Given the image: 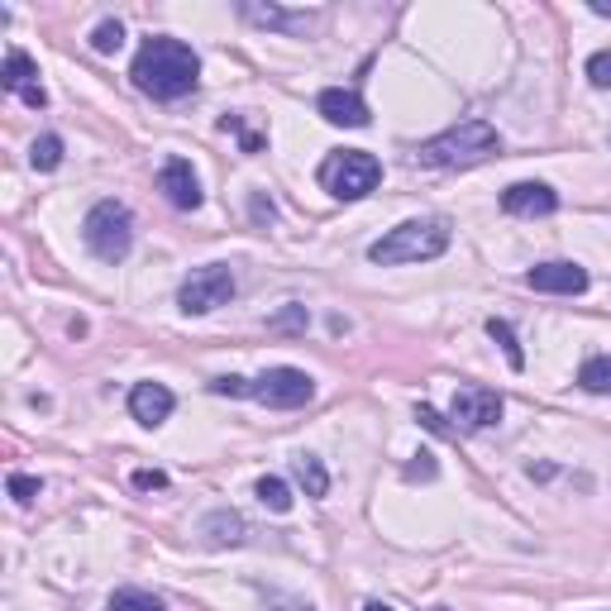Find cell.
<instances>
[{"instance_id":"obj_1","label":"cell","mask_w":611,"mask_h":611,"mask_svg":"<svg viewBox=\"0 0 611 611\" xmlns=\"http://www.w3.org/2000/svg\"><path fill=\"white\" fill-rule=\"evenodd\" d=\"M129 77H134V86L144 91V96H153V101H177V96H187V91H197V82H201V58L191 54V44H181V38L153 34V38H144V48H139V58H134V68H129Z\"/></svg>"},{"instance_id":"obj_2","label":"cell","mask_w":611,"mask_h":611,"mask_svg":"<svg viewBox=\"0 0 611 611\" xmlns=\"http://www.w3.org/2000/svg\"><path fill=\"white\" fill-rule=\"evenodd\" d=\"M492 153H502V134L492 129L487 120H459L445 134L425 139L421 149H415V158L425 167H478L487 163Z\"/></svg>"},{"instance_id":"obj_3","label":"cell","mask_w":611,"mask_h":611,"mask_svg":"<svg viewBox=\"0 0 611 611\" xmlns=\"http://www.w3.org/2000/svg\"><path fill=\"white\" fill-rule=\"evenodd\" d=\"M445 249H449V225L431 215V220H407V225L387 230L368 249V258L392 268V263H431V258H439Z\"/></svg>"},{"instance_id":"obj_4","label":"cell","mask_w":611,"mask_h":611,"mask_svg":"<svg viewBox=\"0 0 611 611\" xmlns=\"http://www.w3.org/2000/svg\"><path fill=\"white\" fill-rule=\"evenodd\" d=\"M383 181V163L363 149H344V153H330L320 163V187L330 191L334 201H363L373 187Z\"/></svg>"},{"instance_id":"obj_5","label":"cell","mask_w":611,"mask_h":611,"mask_svg":"<svg viewBox=\"0 0 611 611\" xmlns=\"http://www.w3.org/2000/svg\"><path fill=\"white\" fill-rule=\"evenodd\" d=\"M82 239L101 263H120L129 254V244H134V215L120 201H96L82 220Z\"/></svg>"},{"instance_id":"obj_6","label":"cell","mask_w":611,"mask_h":611,"mask_svg":"<svg viewBox=\"0 0 611 611\" xmlns=\"http://www.w3.org/2000/svg\"><path fill=\"white\" fill-rule=\"evenodd\" d=\"M234 296V272L230 263H205V268H191L187 282H181L177 292V306L187 310V316H205V310L225 306Z\"/></svg>"},{"instance_id":"obj_7","label":"cell","mask_w":611,"mask_h":611,"mask_svg":"<svg viewBox=\"0 0 611 611\" xmlns=\"http://www.w3.org/2000/svg\"><path fill=\"white\" fill-rule=\"evenodd\" d=\"M249 397L263 401V407H272V411H296L316 397V383H310L302 368H272V373H263V378L249 383Z\"/></svg>"},{"instance_id":"obj_8","label":"cell","mask_w":611,"mask_h":611,"mask_svg":"<svg viewBox=\"0 0 611 611\" xmlns=\"http://www.w3.org/2000/svg\"><path fill=\"white\" fill-rule=\"evenodd\" d=\"M502 411H506V401H502V392H492V387L468 383L454 392V421H459L463 431H487V425L502 421Z\"/></svg>"},{"instance_id":"obj_9","label":"cell","mask_w":611,"mask_h":611,"mask_svg":"<svg viewBox=\"0 0 611 611\" xmlns=\"http://www.w3.org/2000/svg\"><path fill=\"white\" fill-rule=\"evenodd\" d=\"M0 86H5L10 96H20L30 110H44L48 106V91H44V82H38V68H34V58L24 54V48H10V54H5Z\"/></svg>"},{"instance_id":"obj_10","label":"cell","mask_w":611,"mask_h":611,"mask_svg":"<svg viewBox=\"0 0 611 611\" xmlns=\"http://www.w3.org/2000/svg\"><path fill=\"white\" fill-rule=\"evenodd\" d=\"M239 15L249 24H263V30H278V34H310L325 24L320 10H282V5H258V0H244Z\"/></svg>"},{"instance_id":"obj_11","label":"cell","mask_w":611,"mask_h":611,"mask_svg":"<svg viewBox=\"0 0 611 611\" xmlns=\"http://www.w3.org/2000/svg\"><path fill=\"white\" fill-rule=\"evenodd\" d=\"M158 191L177 205V211H197V205H201V177L191 173V163H187V158H167V163H163Z\"/></svg>"},{"instance_id":"obj_12","label":"cell","mask_w":611,"mask_h":611,"mask_svg":"<svg viewBox=\"0 0 611 611\" xmlns=\"http://www.w3.org/2000/svg\"><path fill=\"white\" fill-rule=\"evenodd\" d=\"M526 282L536 292H554V296H578V292H588V268H578V263H540V268H530L526 272Z\"/></svg>"},{"instance_id":"obj_13","label":"cell","mask_w":611,"mask_h":611,"mask_svg":"<svg viewBox=\"0 0 611 611\" xmlns=\"http://www.w3.org/2000/svg\"><path fill=\"white\" fill-rule=\"evenodd\" d=\"M316 110L330 125H344V129H363V125H368V106H363V96H359V91H349V86H325L320 101H316Z\"/></svg>"},{"instance_id":"obj_14","label":"cell","mask_w":611,"mask_h":611,"mask_svg":"<svg viewBox=\"0 0 611 611\" xmlns=\"http://www.w3.org/2000/svg\"><path fill=\"white\" fill-rule=\"evenodd\" d=\"M502 211L506 215H554L559 197H554V187H544V181H516V187L502 191Z\"/></svg>"},{"instance_id":"obj_15","label":"cell","mask_w":611,"mask_h":611,"mask_svg":"<svg viewBox=\"0 0 611 611\" xmlns=\"http://www.w3.org/2000/svg\"><path fill=\"white\" fill-rule=\"evenodd\" d=\"M173 407H177V397L167 392L163 383H139L134 392H129V415H134L139 425H149V431H158L167 415H173Z\"/></svg>"},{"instance_id":"obj_16","label":"cell","mask_w":611,"mask_h":611,"mask_svg":"<svg viewBox=\"0 0 611 611\" xmlns=\"http://www.w3.org/2000/svg\"><path fill=\"white\" fill-rule=\"evenodd\" d=\"M201 536H205V544L225 550V544H239L244 540V521L234 512H211V516H205V526H201Z\"/></svg>"},{"instance_id":"obj_17","label":"cell","mask_w":611,"mask_h":611,"mask_svg":"<svg viewBox=\"0 0 611 611\" xmlns=\"http://www.w3.org/2000/svg\"><path fill=\"white\" fill-rule=\"evenodd\" d=\"M296 483L306 487V497H325V492H330V473H325V463L316 454H302V459H296Z\"/></svg>"},{"instance_id":"obj_18","label":"cell","mask_w":611,"mask_h":611,"mask_svg":"<svg viewBox=\"0 0 611 611\" xmlns=\"http://www.w3.org/2000/svg\"><path fill=\"white\" fill-rule=\"evenodd\" d=\"M578 387H583V392H597V397H611V359L597 354V359L583 363V368H578Z\"/></svg>"},{"instance_id":"obj_19","label":"cell","mask_w":611,"mask_h":611,"mask_svg":"<svg viewBox=\"0 0 611 611\" xmlns=\"http://www.w3.org/2000/svg\"><path fill=\"white\" fill-rule=\"evenodd\" d=\"M258 502H263L268 512L287 516L292 512V487L282 483V478H258Z\"/></svg>"},{"instance_id":"obj_20","label":"cell","mask_w":611,"mask_h":611,"mask_svg":"<svg viewBox=\"0 0 611 611\" xmlns=\"http://www.w3.org/2000/svg\"><path fill=\"white\" fill-rule=\"evenodd\" d=\"M110 611H167L153 592H139V588H120L110 597Z\"/></svg>"},{"instance_id":"obj_21","label":"cell","mask_w":611,"mask_h":611,"mask_svg":"<svg viewBox=\"0 0 611 611\" xmlns=\"http://www.w3.org/2000/svg\"><path fill=\"white\" fill-rule=\"evenodd\" d=\"M120 44H125L120 20H101L96 30H91V48H96V54H120Z\"/></svg>"},{"instance_id":"obj_22","label":"cell","mask_w":611,"mask_h":611,"mask_svg":"<svg viewBox=\"0 0 611 611\" xmlns=\"http://www.w3.org/2000/svg\"><path fill=\"white\" fill-rule=\"evenodd\" d=\"M487 334H492V340H497V344L506 349V359H512V368H516V373H521V368H526V354H521V344H516V334H512V325H506V320H497V316H492V320H487Z\"/></svg>"},{"instance_id":"obj_23","label":"cell","mask_w":611,"mask_h":611,"mask_svg":"<svg viewBox=\"0 0 611 611\" xmlns=\"http://www.w3.org/2000/svg\"><path fill=\"white\" fill-rule=\"evenodd\" d=\"M30 163L38 167V173H54V167L62 163V139L58 134H44L38 144L30 149Z\"/></svg>"},{"instance_id":"obj_24","label":"cell","mask_w":611,"mask_h":611,"mask_svg":"<svg viewBox=\"0 0 611 611\" xmlns=\"http://www.w3.org/2000/svg\"><path fill=\"white\" fill-rule=\"evenodd\" d=\"M10 497H15L20 506H30V502L38 497V478H30V473H10Z\"/></svg>"},{"instance_id":"obj_25","label":"cell","mask_w":611,"mask_h":611,"mask_svg":"<svg viewBox=\"0 0 611 611\" xmlns=\"http://www.w3.org/2000/svg\"><path fill=\"white\" fill-rule=\"evenodd\" d=\"M588 82L592 86H611V54H592L588 58Z\"/></svg>"},{"instance_id":"obj_26","label":"cell","mask_w":611,"mask_h":611,"mask_svg":"<svg viewBox=\"0 0 611 611\" xmlns=\"http://www.w3.org/2000/svg\"><path fill=\"white\" fill-rule=\"evenodd\" d=\"M134 487H139V492H163V487H167V473H158V468H139V473H134Z\"/></svg>"},{"instance_id":"obj_27","label":"cell","mask_w":611,"mask_h":611,"mask_svg":"<svg viewBox=\"0 0 611 611\" xmlns=\"http://www.w3.org/2000/svg\"><path fill=\"white\" fill-rule=\"evenodd\" d=\"M272 330H306V306H292V310H282L278 320H268Z\"/></svg>"},{"instance_id":"obj_28","label":"cell","mask_w":611,"mask_h":611,"mask_svg":"<svg viewBox=\"0 0 611 611\" xmlns=\"http://www.w3.org/2000/svg\"><path fill=\"white\" fill-rule=\"evenodd\" d=\"M263 611H316V607H310V602H302V597H268V607Z\"/></svg>"},{"instance_id":"obj_29","label":"cell","mask_w":611,"mask_h":611,"mask_svg":"<svg viewBox=\"0 0 611 611\" xmlns=\"http://www.w3.org/2000/svg\"><path fill=\"white\" fill-rule=\"evenodd\" d=\"M415 421H421L425 431H435V435H449V425L439 421V411H435V407H421V411H415Z\"/></svg>"},{"instance_id":"obj_30","label":"cell","mask_w":611,"mask_h":611,"mask_svg":"<svg viewBox=\"0 0 611 611\" xmlns=\"http://www.w3.org/2000/svg\"><path fill=\"white\" fill-rule=\"evenodd\" d=\"M411 478H435V463H431V454H425V463H411Z\"/></svg>"},{"instance_id":"obj_31","label":"cell","mask_w":611,"mask_h":611,"mask_svg":"<svg viewBox=\"0 0 611 611\" xmlns=\"http://www.w3.org/2000/svg\"><path fill=\"white\" fill-rule=\"evenodd\" d=\"M592 10L597 15H611V0H592Z\"/></svg>"},{"instance_id":"obj_32","label":"cell","mask_w":611,"mask_h":611,"mask_svg":"<svg viewBox=\"0 0 611 611\" xmlns=\"http://www.w3.org/2000/svg\"><path fill=\"white\" fill-rule=\"evenodd\" d=\"M363 611H392V607H387V602H368V607H363Z\"/></svg>"},{"instance_id":"obj_33","label":"cell","mask_w":611,"mask_h":611,"mask_svg":"<svg viewBox=\"0 0 611 611\" xmlns=\"http://www.w3.org/2000/svg\"><path fill=\"white\" fill-rule=\"evenodd\" d=\"M435 611H445V607H435Z\"/></svg>"}]
</instances>
